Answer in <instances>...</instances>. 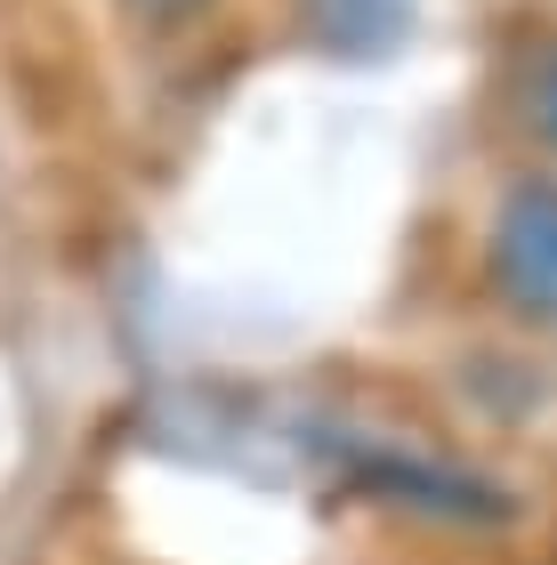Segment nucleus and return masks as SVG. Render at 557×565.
Here are the masks:
<instances>
[{
  "instance_id": "obj_1",
  "label": "nucleus",
  "mask_w": 557,
  "mask_h": 565,
  "mask_svg": "<svg viewBox=\"0 0 557 565\" xmlns=\"http://www.w3.org/2000/svg\"><path fill=\"white\" fill-rule=\"evenodd\" d=\"M493 275L501 291L534 316H557V186H525L501 218V243H493Z\"/></svg>"
},
{
  "instance_id": "obj_2",
  "label": "nucleus",
  "mask_w": 557,
  "mask_h": 565,
  "mask_svg": "<svg viewBox=\"0 0 557 565\" xmlns=\"http://www.w3.org/2000/svg\"><path fill=\"white\" fill-rule=\"evenodd\" d=\"M315 9V24L332 41H347V49H379V41H396V24H404V9L413 0H308Z\"/></svg>"
}]
</instances>
